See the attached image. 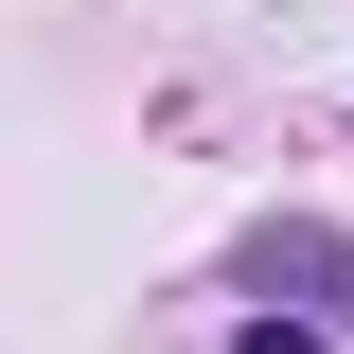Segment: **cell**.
<instances>
[{"label":"cell","instance_id":"cell-1","mask_svg":"<svg viewBox=\"0 0 354 354\" xmlns=\"http://www.w3.org/2000/svg\"><path fill=\"white\" fill-rule=\"evenodd\" d=\"M248 354H319V337H301V319H266V337H248Z\"/></svg>","mask_w":354,"mask_h":354}]
</instances>
